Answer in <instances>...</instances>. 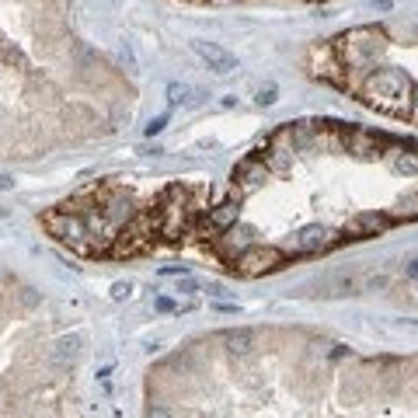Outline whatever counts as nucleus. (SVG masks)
Returning <instances> with one entry per match:
<instances>
[{"mask_svg":"<svg viewBox=\"0 0 418 418\" xmlns=\"http://www.w3.org/2000/svg\"><path fill=\"white\" fill-rule=\"evenodd\" d=\"M411 94H415V81L397 70V67H383V70H373L362 84V98L380 108V112H390V115H404L411 108Z\"/></svg>","mask_w":418,"mask_h":418,"instance_id":"f257e3e1","label":"nucleus"},{"mask_svg":"<svg viewBox=\"0 0 418 418\" xmlns=\"http://www.w3.org/2000/svg\"><path fill=\"white\" fill-rule=\"evenodd\" d=\"M331 49H335V56H338L342 67L362 70V67L373 63V56H380L387 49V35L380 28H373V25H362V28H352L342 39H335Z\"/></svg>","mask_w":418,"mask_h":418,"instance_id":"f03ea898","label":"nucleus"},{"mask_svg":"<svg viewBox=\"0 0 418 418\" xmlns=\"http://www.w3.org/2000/svg\"><path fill=\"white\" fill-rule=\"evenodd\" d=\"M46 231L60 241H67L70 248H81V251H94L91 248V234H87V224L81 213H70V209H49L42 217Z\"/></svg>","mask_w":418,"mask_h":418,"instance_id":"7ed1b4c3","label":"nucleus"},{"mask_svg":"<svg viewBox=\"0 0 418 418\" xmlns=\"http://www.w3.org/2000/svg\"><path fill=\"white\" fill-rule=\"evenodd\" d=\"M286 262V255L279 248H265V244H251L248 251H241L234 258V272L244 276V279H255V276H265L272 269H279Z\"/></svg>","mask_w":418,"mask_h":418,"instance_id":"20e7f679","label":"nucleus"},{"mask_svg":"<svg viewBox=\"0 0 418 418\" xmlns=\"http://www.w3.org/2000/svg\"><path fill=\"white\" fill-rule=\"evenodd\" d=\"M335 244H338V234H335V231H328V227H321V224H310V227L296 231V234L286 241V251H283V255H321V251H328V248H335Z\"/></svg>","mask_w":418,"mask_h":418,"instance_id":"39448f33","label":"nucleus"},{"mask_svg":"<svg viewBox=\"0 0 418 418\" xmlns=\"http://www.w3.org/2000/svg\"><path fill=\"white\" fill-rule=\"evenodd\" d=\"M192 53H195V56H199L209 70H213V74H220V77L237 70V56H234V53H227V49H224V46H217V42L195 39V42H192Z\"/></svg>","mask_w":418,"mask_h":418,"instance_id":"423d86ee","label":"nucleus"},{"mask_svg":"<svg viewBox=\"0 0 418 418\" xmlns=\"http://www.w3.org/2000/svg\"><path fill=\"white\" fill-rule=\"evenodd\" d=\"M383 147L380 133H366V129H342L338 133V150H349L356 157H376Z\"/></svg>","mask_w":418,"mask_h":418,"instance_id":"0eeeda50","label":"nucleus"},{"mask_svg":"<svg viewBox=\"0 0 418 418\" xmlns=\"http://www.w3.org/2000/svg\"><path fill=\"white\" fill-rule=\"evenodd\" d=\"M237 217H241V199L231 195L227 202L213 206V209L202 217V234H224V231H231V227L237 224Z\"/></svg>","mask_w":418,"mask_h":418,"instance_id":"6e6552de","label":"nucleus"},{"mask_svg":"<svg viewBox=\"0 0 418 418\" xmlns=\"http://www.w3.org/2000/svg\"><path fill=\"white\" fill-rule=\"evenodd\" d=\"M269 164L265 160H258V157H248V160H241L237 164V171H234V188H241L244 195L248 192H258L265 181H269Z\"/></svg>","mask_w":418,"mask_h":418,"instance_id":"1a4fd4ad","label":"nucleus"},{"mask_svg":"<svg viewBox=\"0 0 418 418\" xmlns=\"http://www.w3.org/2000/svg\"><path fill=\"white\" fill-rule=\"evenodd\" d=\"M390 227V217L387 213H359V217H352L349 224H345V234H352V237H376V234H383Z\"/></svg>","mask_w":418,"mask_h":418,"instance_id":"9d476101","label":"nucleus"},{"mask_svg":"<svg viewBox=\"0 0 418 418\" xmlns=\"http://www.w3.org/2000/svg\"><path fill=\"white\" fill-rule=\"evenodd\" d=\"M387 217H390V224H415L418 220V192H408V195L394 199Z\"/></svg>","mask_w":418,"mask_h":418,"instance_id":"9b49d317","label":"nucleus"},{"mask_svg":"<svg viewBox=\"0 0 418 418\" xmlns=\"http://www.w3.org/2000/svg\"><path fill=\"white\" fill-rule=\"evenodd\" d=\"M224 345H227L234 356H248V352L255 349V331H248V328H231V331H224Z\"/></svg>","mask_w":418,"mask_h":418,"instance_id":"f8f14e48","label":"nucleus"},{"mask_svg":"<svg viewBox=\"0 0 418 418\" xmlns=\"http://www.w3.org/2000/svg\"><path fill=\"white\" fill-rule=\"evenodd\" d=\"M81 335H63L56 345H53V359L60 362V366H67V362H74L77 356H81Z\"/></svg>","mask_w":418,"mask_h":418,"instance_id":"ddd939ff","label":"nucleus"},{"mask_svg":"<svg viewBox=\"0 0 418 418\" xmlns=\"http://www.w3.org/2000/svg\"><path fill=\"white\" fill-rule=\"evenodd\" d=\"M248 237H251L248 231H237V234H227V237H224V241L217 244V251H220L224 258H231V262H234V258H237L241 251H248V248H251V241H248Z\"/></svg>","mask_w":418,"mask_h":418,"instance_id":"4468645a","label":"nucleus"},{"mask_svg":"<svg viewBox=\"0 0 418 418\" xmlns=\"http://www.w3.org/2000/svg\"><path fill=\"white\" fill-rule=\"evenodd\" d=\"M390 164H394V171H401V174H418V150H397V153L390 157Z\"/></svg>","mask_w":418,"mask_h":418,"instance_id":"2eb2a0df","label":"nucleus"},{"mask_svg":"<svg viewBox=\"0 0 418 418\" xmlns=\"http://www.w3.org/2000/svg\"><path fill=\"white\" fill-rule=\"evenodd\" d=\"M167 101H171V105H192V87L171 81V84H167Z\"/></svg>","mask_w":418,"mask_h":418,"instance_id":"dca6fc26","label":"nucleus"},{"mask_svg":"<svg viewBox=\"0 0 418 418\" xmlns=\"http://www.w3.org/2000/svg\"><path fill=\"white\" fill-rule=\"evenodd\" d=\"M276 98H279V87H276V84H262V87L255 91V105H262V108L276 105Z\"/></svg>","mask_w":418,"mask_h":418,"instance_id":"f3484780","label":"nucleus"},{"mask_svg":"<svg viewBox=\"0 0 418 418\" xmlns=\"http://www.w3.org/2000/svg\"><path fill=\"white\" fill-rule=\"evenodd\" d=\"M112 296L115 300H129L133 296V283H112Z\"/></svg>","mask_w":418,"mask_h":418,"instance_id":"a211bd4d","label":"nucleus"},{"mask_svg":"<svg viewBox=\"0 0 418 418\" xmlns=\"http://www.w3.org/2000/svg\"><path fill=\"white\" fill-rule=\"evenodd\" d=\"M164 126H167V115H157V119H150V126H147L143 133H147V136H157Z\"/></svg>","mask_w":418,"mask_h":418,"instance_id":"6ab92c4d","label":"nucleus"},{"mask_svg":"<svg viewBox=\"0 0 418 418\" xmlns=\"http://www.w3.org/2000/svg\"><path fill=\"white\" fill-rule=\"evenodd\" d=\"M404 279H411V283H418V258H411V262H404Z\"/></svg>","mask_w":418,"mask_h":418,"instance_id":"aec40b11","label":"nucleus"},{"mask_svg":"<svg viewBox=\"0 0 418 418\" xmlns=\"http://www.w3.org/2000/svg\"><path fill=\"white\" fill-rule=\"evenodd\" d=\"M157 310H164V314H171V310H178V303L174 300H167V296H157V303H153Z\"/></svg>","mask_w":418,"mask_h":418,"instance_id":"412c9836","label":"nucleus"},{"mask_svg":"<svg viewBox=\"0 0 418 418\" xmlns=\"http://www.w3.org/2000/svg\"><path fill=\"white\" fill-rule=\"evenodd\" d=\"M178 290H181V293H195V290H199V283H195V279H181V283H178Z\"/></svg>","mask_w":418,"mask_h":418,"instance_id":"4be33fe9","label":"nucleus"},{"mask_svg":"<svg viewBox=\"0 0 418 418\" xmlns=\"http://www.w3.org/2000/svg\"><path fill=\"white\" fill-rule=\"evenodd\" d=\"M147 418H174V415H171L167 408H150V411H147Z\"/></svg>","mask_w":418,"mask_h":418,"instance_id":"5701e85b","label":"nucleus"},{"mask_svg":"<svg viewBox=\"0 0 418 418\" xmlns=\"http://www.w3.org/2000/svg\"><path fill=\"white\" fill-rule=\"evenodd\" d=\"M160 276H185V265H181V269H178V265H164Z\"/></svg>","mask_w":418,"mask_h":418,"instance_id":"b1692460","label":"nucleus"},{"mask_svg":"<svg viewBox=\"0 0 418 418\" xmlns=\"http://www.w3.org/2000/svg\"><path fill=\"white\" fill-rule=\"evenodd\" d=\"M408 115L418 122V87H415V94H411V108H408Z\"/></svg>","mask_w":418,"mask_h":418,"instance_id":"393cba45","label":"nucleus"},{"mask_svg":"<svg viewBox=\"0 0 418 418\" xmlns=\"http://www.w3.org/2000/svg\"><path fill=\"white\" fill-rule=\"evenodd\" d=\"M8 188H15V178L11 174H0V192H8Z\"/></svg>","mask_w":418,"mask_h":418,"instance_id":"a878e982","label":"nucleus"},{"mask_svg":"<svg viewBox=\"0 0 418 418\" xmlns=\"http://www.w3.org/2000/svg\"><path fill=\"white\" fill-rule=\"evenodd\" d=\"M0 217H4V209H0Z\"/></svg>","mask_w":418,"mask_h":418,"instance_id":"bb28decb","label":"nucleus"},{"mask_svg":"<svg viewBox=\"0 0 418 418\" xmlns=\"http://www.w3.org/2000/svg\"><path fill=\"white\" fill-rule=\"evenodd\" d=\"M220 4H227V0H220Z\"/></svg>","mask_w":418,"mask_h":418,"instance_id":"cd10ccee","label":"nucleus"}]
</instances>
